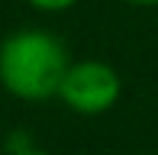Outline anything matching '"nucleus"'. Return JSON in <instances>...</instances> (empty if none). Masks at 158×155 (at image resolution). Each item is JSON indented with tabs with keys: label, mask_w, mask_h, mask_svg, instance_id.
<instances>
[{
	"label": "nucleus",
	"mask_w": 158,
	"mask_h": 155,
	"mask_svg": "<svg viewBox=\"0 0 158 155\" xmlns=\"http://www.w3.org/2000/svg\"><path fill=\"white\" fill-rule=\"evenodd\" d=\"M71 55L45 29H16L0 42V87L19 100L58 97Z\"/></svg>",
	"instance_id": "nucleus-1"
},
{
	"label": "nucleus",
	"mask_w": 158,
	"mask_h": 155,
	"mask_svg": "<svg viewBox=\"0 0 158 155\" xmlns=\"http://www.w3.org/2000/svg\"><path fill=\"white\" fill-rule=\"evenodd\" d=\"M119 94H123V81H119L116 68L100 58L71 61L58 87V97L64 100V107L81 116H100L106 110H113Z\"/></svg>",
	"instance_id": "nucleus-2"
},
{
	"label": "nucleus",
	"mask_w": 158,
	"mask_h": 155,
	"mask_svg": "<svg viewBox=\"0 0 158 155\" xmlns=\"http://www.w3.org/2000/svg\"><path fill=\"white\" fill-rule=\"evenodd\" d=\"M26 3L35 6V10H42V13H64L74 3H81V0H26Z\"/></svg>",
	"instance_id": "nucleus-3"
},
{
	"label": "nucleus",
	"mask_w": 158,
	"mask_h": 155,
	"mask_svg": "<svg viewBox=\"0 0 158 155\" xmlns=\"http://www.w3.org/2000/svg\"><path fill=\"white\" fill-rule=\"evenodd\" d=\"M119 3H132V6H158V0H119Z\"/></svg>",
	"instance_id": "nucleus-4"
},
{
	"label": "nucleus",
	"mask_w": 158,
	"mask_h": 155,
	"mask_svg": "<svg viewBox=\"0 0 158 155\" xmlns=\"http://www.w3.org/2000/svg\"><path fill=\"white\" fill-rule=\"evenodd\" d=\"M13 155H55V152H45V149H23V152H13Z\"/></svg>",
	"instance_id": "nucleus-5"
}]
</instances>
